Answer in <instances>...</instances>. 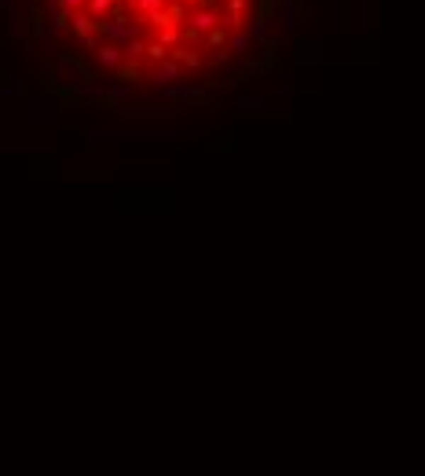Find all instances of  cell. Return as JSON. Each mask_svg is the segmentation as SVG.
Returning a JSON list of instances; mask_svg holds the SVG:
<instances>
[{
	"instance_id": "obj_1",
	"label": "cell",
	"mask_w": 425,
	"mask_h": 476,
	"mask_svg": "<svg viewBox=\"0 0 425 476\" xmlns=\"http://www.w3.org/2000/svg\"><path fill=\"white\" fill-rule=\"evenodd\" d=\"M92 143H176L180 132H162V128H92Z\"/></svg>"
},
{
	"instance_id": "obj_2",
	"label": "cell",
	"mask_w": 425,
	"mask_h": 476,
	"mask_svg": "<svg viewBox=\"0 0 425 476\" xmlns=\"http://www.w3.org/2000/svg\"><path fill=\"white\" fill-rule=\"evenodd\" d=\"M96 30H99L103 40H110V45H125V40H132V37H143V23H140V18H132L121 4L106 15V18H99Z\"/></svg>"
},
{
	"instance_id": "obj_3",
	"label": "cell",
	"mask_w": 425,
	"mask_h": 476,
	"mask_svg": "<svg viewBox=\"0 0 425 476\" xmlns=\"http://www.w3.org/2000/svg\"><path fill=\"white\" fill-rule=\"evenodd\" d=\"M59 121H62L59 96H52V92H30V125L33 128H52Z\"/></svg>"
},
{
	"instance_id": "obj_4",
	"label": "cell",
	"mask_w": 425,
	"mask_h": 476,
	"mask_svg": "<svg viewBox=\"0 0 425 476\" xmlns=\"http://www.w3.org/2000/svg\"><path fill=\"white\" fill-rule=\"evenodd\" d=\"M187 30L191 33H209L212 26H220V4H209V0H202V4H195V8H187Z\"/></svg>"
},
{
	"instance_id": "obj_5",
	"label": "cell",
	"mask_w": 425,
	"mask_h": 476,
	"mask_svg": "<svg viewBox=\"0 0 425 476\" xmlns=\"http://www.w3.org/2000/svg\"><path fill=\"white\" fill-rule=\"evenodd\" d=\"M293 67L297 70L323 67V40L319 37H293Z\"/></svg>"
},
{
	"instance_id": "obj_6",
	"label": "cell",
	"mask_w": 425,
	"mask_h": 476,
	"mask_svg": "<svg viewBox=\"0 0 425 476\" xmlns=\"http://www.w3.org/2000/svg\"><path fill=\"white\" fill-rule=\"evenodd\" d=\"M162 99L165 103H198V99H205V84H187L180 77V81L169 84V89H162Z\"/></svg>"
},
{
	"instance_id": "obj_7",
	"label": "cell",
	"mask_w": 425,
	"mask_h": 476,
	"mask_svg": "<svg viewBox=\"0 0 425 476\" xmlns=\"http://www.w3.org/2000/svg\"><path fill=\"white\" fill-rule=\"evenodd\" d=\"M180 77H183V67H180V62H176L173 55H165L162 62H151V84H154L158 92H162V89H169V84L180 81Z\"/></svg>"
},
{
	"instance_id": "obj_8",
	"label": "cell",
	"mask_w": 425,
	"mask_h": 476,
	"mask_svg": "<svg viewBox=\"0 0 425 476\" xmlns=\"http://www.w3.org/2000/svg\"><path fill=\"white\" fill-rule=\"evenodd\" d=\"M92 59H96V67H99L103 74H118V70L125 67V62H121V48L110 45V40L96 45V48H92Z\"/></svg>"
},
{
	"instance_id": "obj_9",
	"label": "cell",
	"mask_w": 425,
	"mask_h": 476,
	"mask_svg": "<svg viewBox=\"0 0 425 476\" xmlns=\"http://www.w3.org/2000/svg\"><path fill=\"white\" fill-rule=\"evenodd\" d=\"M297 23H301V0H279V33L297 37Z\"/></svg>"
},
{
	"instance_id": "obj_10",
	"label": "cell",
	"mask_w": 425,
	"mask_h": 476,
	"mask_svg": "<svg viewBox=\"0 0 425 476\" xmlns=\"http://www.w3.org/2000/svg\"><path fill=\"white\" fill-rule=\"evenodd\" d=\"M242 30L249 33V40H253V45H264V48H271V23H268V15H249Z\"/></svg>"
},
{
	"instance_id": "obj_11",
	"label": "cell",
	"mask_w": 425,
	"mask_h": 476,
	"mask_svg": "<svg viewBox=\"0 0 425 476\" xmlns=\"http://www.w3.org/2000/svg\"><path fill=\"white\" fill-rule=\"evenodd\" d=\"M45 33H48V37H62V33H70V11L62 8V4L48 8V18H45Z\"/></svg>"
},
{
	"instance_id": "obj_12",
	"label": "cell",
	"mask_w": 425,
	"mask_h": 476,
	"mask_svg": "<svg viewBox=\"0 0 425 476\" xmlns=\"http://www.w3.org/2000/svg\"><path fill=\"white\" fill-rule=\"evenodd\" d=\"M227 52H231V55H239V59H246V55L253 52L249 33H246V30H227Z\"/></svg>"
},
{
	"instance_id": "obj_13",
	"label": "cell",
	"mask_w": 425,
	"mask_h": 476,
	"mask_svg": "<svg viewBox=\"0 0 425 476\" xmlns=\"http://www.w3.org/2000/svg\"><path fill=\"white\" fill-rule=\"evenodd\" d=\"M118 48H121V62H125V67H136V62L143 59V52H147V40L132 37V40H125V45H118Z\"/></svg>"
},
{
	"instance_id": "obj_14",
	"label": "cell",
	"mask_w": 425,
	"mask_h": 476,
	"mask_svg": "<svg viewBox=\"0 0 425 476\" xmlns=\"http://www.w3.org/2000/svg\"><path fill=\"white\" fill-rule=\"evenodd\" d=\"M96 18L84 11V8H77V11H70V33H77V37H84V33H96Z\"/></svg>"
},
{
	"instance_id": "obj_15",
	"label": "cell",
	"mask_w": 425,
	"mask_h": 476,
	"mask_svg": "<svg viewBox=\"0 0 425 476\" xmlns=\"http://www.w3.org/2000/svg\"><path fill=\"white\" fill-rule=\"evenodd\" d=\"M235 106H239L242 114H264L268 99H264V96H257V92H242V96L235 99Z\"/></svg>"
},
{
	"instance_id": "obj_16",
	"label": "cell",
	"mask_w": 425,
	"mask_h": 476,
	"mask_svg": "<svg viewBox=\"0 0 425 476\" xmlns=\"http://www.w3.org/2000/svg\"><path fill=\"white\" fill-rule=\"evenodd\" d=\"M154 40H162L165 48H176V45H183V26H176V23L158 26V37H154Z\"/></svg>"
},
{
	"instance_id": "obj_17",
	"label": "cell",
	"mask_w": 425,
	"mask_h": 476,
	"mask_svg": "<svg viewBox=\"0 0 425 476\" xmlns=\"http://www.w3.org/2000/svg\"><path fill=\"white\" fill-rule=\"evenodd\" d=\"M118 4H121V0H84V11H89V15L96 18V23H99V18H106V15H110Z\"/></svg>"
},
{
	"instance_id": "obj_18",
	"label": "cell",
	"mask_w": 425,
	"mask_h": 476,
	"mask_svg": "<svg viewBox=\"0 0 425 476\" xmlns=\"http://www.w3.org/2000/svg\"><path fill=\"white\" fill-rule=\"evenodd\" d=\"M202 45L205 48H227V30L224 26H212L209 33H202Z\"/></svg>"
},
{
	"instance_id": "obj_19",
	"label": "cell",
	"mask_w": 425,
	"mask_h": 476,
	"mask_svg": "<svg viewBox=\"0 0 425 476\" xmlns=\"http://www.w3.org/2000/svg\"><path fill=\"white\" fill-rule=\"evenodd\" d=\"M227 62H231V52H227V48H212V55L202 59V67H209V70H224Z\"/></svg>"
},
{
	"instance_id": "obj_20",
	"label": "cell",
	"mask_w": 425,
	"mask_h": 476,
	"mask_svg": "<svg viewBox=\"0 0 425 476\" xmlns=\"http://www.w3.org/2000/svg\"><path fill=\"white\" fill-rule=\"evenodd\" d=\"M0 96H4V99H18V96H26V81H23V77H15V81H8V84H0Z\"/></svg>"
},
{
	"instance_id": "obj_21",
	"label": "cell",
	"mask_w": 425,
	"mask_h": 476,
	"mask_svg": "<svg viewBox=\"0 0 425 476\" xmlns=\"http://www.w3.org/2000/svg\"><path fill=\"white\" fill-rule=\"evenodd\" d=\"M162 8H169V0H136V18H143V15H151V11H162Z\"/></svg>"
},
{
	"instance_id": "obj_22",
	"label": "cell",
	"mask_w": 425,
	"mask_h": 476,
	"mask_svg": "<svg viewBox=\"0 0 425 476\" xmlns=\"http://www.w3.org/2000/svg\"><path fill=\"white\" fill-rule=\"evenodd\" d=\"M59 89L67 92L70 99H84V96H89V84H84V81H62Z\"/></svg>"
},
{
	"instance_id": "obj_23",
	"label": "cell",
	"mask_w": 425,
	"mask_h": 476,
	"mask_svg": "<svg viewBox=\"0 0 425 476\" xmlns=\"http://www.w3.org/2000/svg\"><path fill=\"white\" fill-rule=\"evenodd\" d=\"M165 55H169V48L162 45V40H151V45H147V52H143V59H147V62H162Z\"/></svg>"
},
{
	"instance_id": "obj_24",
	"label": "cell",
	"mask_w": 425,
	"mask_h": 476,
	"mask_svg": "<svg viewBox=\"0 0 425 476\" xmlns=\"http://www.w3.org/2000/svg\"><path fill=\"white\" fill-rule=\"evenodd\" d=\"M18 11V0H0V15H15Z\"/></svg>"
},
{
	"instance_id": "obj_25",
	"label": "cell",
	"mask_w": 425,
	"mask_h": 476,
	"mask_svg": "<svg viewBox=\"0 0 425 476\" xmlns=\"http://www.w3.org/2000/svg\"><path fill=\"white\" fill-rule=\"evenodd\" d=\"M59 4L67 8V11H77V8H84V0H59Z\"/></svg>"
},
{
	"instance_id": "obj_26",
	"label": "cell",
	"mask_w": 425,
	"mask_h": 476,
	"mask_svg": "<svg viewBox=\"0 0 425 476\" xmlns=\"http://www.w3.org/2000/svg\"><path fill=\"white\" fill-rule=\"evenodd\" d=\"M183 4H187V8H195V4H202V0H183Z\"/></svg>"
},
{
	"instance_id": "obj_27",
	"label": "cell",
	"mask_w": 425,
	"mask_h": 476,
	"mask_svg": "<svg viewBox=\"0 0 425 476\" xmlns=\"http://www.w3.org/2000/svg\"><path fill=\"white\" fill-rule=\"evenodd\" d=\"M55 4H59V0H48V8H55Z\"/></svg>"
},
{
	"instance_id": "obj_28",
	"label": "cell",
	"mask_w": 425,
	"mask_h": 476,
	"mask_svg": "<svg viewBox=\"0 0 425 476\" xmlns=\"http://www.w3.org/2000/svg\"><path fill=\"white\" fill-rule=\"evenodd\" d=\"M209 4H224V0H209Z\"/></svg>"
},
{
	"instance_id": "obj_29",
	"label": "cell",
	"mask_w": 425,
	"mask_h": 476,
	"mask_svg": "<svg viewBox=\"0 0 425 476\" xmlns=\"http://www.w3.org/2000/svg\"><path fill=\"white\" fill-rule=\"evenodd\" d=\"M0 52H4V45H0Z\"/></svg>"
}]
</instances>
